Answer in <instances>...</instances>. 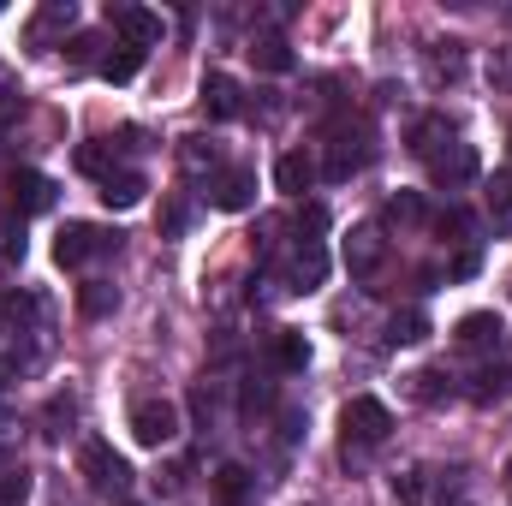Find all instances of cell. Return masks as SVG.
Listing matches in <instances>:
<instances>
[{
    "label": "cell",
    "mask_w": 512,
    "mask_h": 506,
    "mask_svg": "<svg viewBox=\"0 0 512 506\" xmlns=\"http://www.w3.org/2000/svg\"><path fill=\"white\" fill-rule=\"evenodd\" d=\"M489 209H495V221H501V227L512 221V167H507V173H495V185H489Z\"/></svg>",
    "instance_id": "cell-26"
},
{
    "label": "cell",
    "mask_w": 512,
    "mask_h": 506,
    "mask_svg": "<svg viewBox=\"0 0 512 506\" xmlns=\"http://www.w3.org/2000/svg\"><path fill=\"white\" fill-rule=\"evenodd\" d=\"M364 155H370V149H364V137L340 131V137H334V155H328V179H352V173L364 167Z\"/></svg>",
    "instance_id": "cell-15"
},
{
    "label": "cell",
    "mask_w": 512,
    "mask_h": 506,
    "mask_svg": "<svg viewBox=\"0 0 512 506\" xmlns=\"http://www.w3.org/2000/svg\"><path fill=\"white\" fill-rule=\"evenodd\" d=\"M507 364H483L477 376H471V399L477 405H495V399H507Z\"/></svg>",
    "instance_id": "cell-21"
},
{
    "label": "cell",
    "mask_w": 512,
    "mask_h": 506,
    "mask_svg": "<svg viewBox=\"0 0 512 506\" xmlns=\"http://www.w3.org/2000/svg\"><path fill=\"white\" fill-rule=\"evenodd\" d=\"M72 18H78V6H72V0L42 6V12H36V24H30V48H48V36H54V30H66Z\"/></svg>",
    "instance_id": "cell-17"
},
{
    "label": "cell",
    "mask_w": 512,
    "mask_h": 506,
    "mask_svg": "<svg viewBox=\"0 0 512 506\" xmlns=\"http://www.w3.org/2000/svg\"><path fill=\"white\" fill-rule=\"evenodd\" d=\"M114 30L126 36V48H149V42H161V12H149V6H114Z\"/></svg>",
    "instance_id": "cell-10"
},
{
    "label": "cell",
    "mask_w": 512,
    "mask_h": 506,
    "mask_svg": "<svg viewBox=\"0 0 512 506\" xmlns=\"http://www.w3.org/2000/svg\"><path fill=\"white\" fill-rule=\"evenodd\" d=\"M215 501L245 506L251 501V471H245V465H221V471H215Z\"/></svg>",
    "instance_id": "cell-18"
},
{
    "label": "cell",
    "mask_w": 512,
    "mask_h": 506,
    "mask_svg": "<svg viewBox=\"0 0 512 506\" xmlns=\"http://www.w3.org/2000/svg\"><path fill=\"white\" fill-rule=\"evenodd\" d=\"M42 209H54V179H42V173H12V215L24 221V215H42Z\"/></svg>",
    "instance_id": "cell-9"
},
{
    "label": "cell",
    "mask_w": 512,
    "mask_h": 506,
    "mask_svg": "<svg viewBox=\"0 0 512 506\" xmlns=\"http://www.w3.org/2000/svg\"><path fill=\"white\" fill-rule=\"evenodd\" d=\"M251 60L262 66V72H274V78H280V72H292V48H286L280 36H262V42L251 48Z\"/></svg>",
    "instance_id": "cell-24"
},
{
    "label": "cell",
    "mask_w": 512,
    "mask_h": 506,
    "mask_svg": "<svg viewBox=\"0 0 512 506\" xmlns=\"http://www.w3.org/2000/svg\"><path fill=\"white\" fill-rule=\"evenodd\" d=\"M18 256H24V221H18V227H12V221H0V268H6V262H18Z\"/></svg>",
    "instance_id": "cell-28"
},
{
    "label": "cell",
    "mask_w": 512,
    "mask_h": 506,
    "mask_svg": "<svg viewBox=\"0 0 512 506\" xmlns=\"http://www.w3.org/2000/svg\"><path fill=\"white\" fill-rule=\"evenodd\" d=\"M137 66H143V48H126V42H120L114 54H102V66H96V72H102L108 84H126V78H137Z\"/></svg>",
    "instance_id": "cell-22"
},
{
    "label": "cell",
    "mask_w": 512,
    "mask_h": 506,
    "mask_svg": "<svg viewBox=\"0 0 512 506\" xmlns=\"http://www.w3.org/2000/svg\"><path fill=\"white\" fill-rule=\"evenodd\" d=\"M102 203H108V209H137V203H143V173L114 167V173L102 179Z\"/></svg>",
    "instance_id": "cell-14"
},
{
    "label": "cell",
    "mask_w": 512,
    "mask_h": 506,
    "mask_svg": "<svg viewBox=\"0 0 512 506\" xmlns=\"http://www.w3.org/2000/svg\"><path fill=\"white\" fill-rule=\"evenodd\" d=\"M411 393H417V399H441V393H447V387H441V370H417V376H411Z\"/></svg>",
    "instance_id": "cell-29"
},
{
    "label": "cell",
    "mask_w": 512,
    "mask_h": 506,
    "mask_svg": "<svg viewBox=\"0 0 512 506\" xmlns=\"http://www.w3.org/2000/svg\"><path fill=\"white\" fill-rule=\"evenodd\" d=\"M322 280H328V251H322L316 239H298V251L286 262V286H292V292H316Z\"/></svg>",
    "instance_id": "cell-8"
},
{
    "label": "cell",
    "mask_w": 512,
    "mask_h": 506,
    "mask_svg": "<svg viewBox=\"0 0 512 506\" xmlns=\"http://www.w3.org/2000/svg\"><path fill=\"white\" fill-rule=\"evenodd\" d=\"M24 501H30V471L24 465L0 471V506H24Z\"/></svg>",
    "instance_id": "cell-25"
},
{
    "label": "cell",
    "mask_w": 512,
    "mask_h": 506,
    "mask_svg": "<svg viewBox=\"0 0 512 506\" xmlns=\"http://www.w3.org/2000/svg\"><path fill=\"white\" fill-rule=\"evenodd\" d=\"M131 441L137 447H173L179 441V405L173 399H137L131 405Z\"/></svg>",
    "instance_id": "cell-3"
},
{
    "label": "cell",
    "mask_w": 512,
    "mask_h": 506,
    "mask_svg": "<svg viewBox=\"0 0 512 506\" xmlns=\"http://www.w3.org/2000/svg\"><path fill=\"white\" fill-rule=\"evenodd\" d=\"M185 221H191V215H185V203H173V209H167V221H161V227H167V233H185Z\"/></svg>",
    "instance_id": "cell-31"
},
{
    "label": "cell",
    "mask_w": 512,
    "mask_h": 506,
    "mask_svg": "<svg viewBox=\"0 0 512 506\" xmlns=\"http://www.w3.org/2000/svg\"><path fill=\"white\" fill-rule=\"evenodd\" d=\"M387 215L405 221V227H417V221H423V197H417V191H399V197L387 203Z\"/></svg>",
    "instance_id": "cell-27"
},
{
    "label": "cell",
    "mask_w": 512,
    "mask_h": 506,
    "mask_svg": "<svg viewBox=\"0 0 512 506\" xmlns=\"http://www.w3.org/2000/svg\"><path fill=\"white\" fill-rule=\"evenodd\" d=\"M120 251V233L114 227H96V221H66L60 239H54V262L60 268H84L96 256H114Z\"/></svg>",
    "instance_id": "cell-1"
},
{
    "label": "cell",
    "mask_w": 512,
    "mask_h": 506,
    "mask_svg": "<svg viewBox=\"0 0 512 506\" xmlns=\"http://www.w3.org/2000/svg\"><path fill=\"white\" fill-rule=\"evenodd\" d=\"M340 429H346V447H352V441H358V447H382L387 429H393V411H387L382 399L358 393V399L340 411Z\"/></svg>",
    "instance_id": "cell-4"
},
{
    "label": "cell",
    "mask_w": 512,
    "mask_h": 506,
    "mask_svg": "<svg viewBox=\"0 0 512 506\" xmlns=\"http://www.w3.org/2000/svg\"><path fill=\"white\" fill-rule=\"evenodd\" d=\"M78 310H84V316H114V310H120V286L84 280V286H78Z\"/></svg>",
    "instance_id": "cell-19"
},
{
    "label": "cell",
    "mask_w": 512,
    "mask_h": 506,
    "mask_svg": "<svg viewBox=\"0 0 512 506\" xmlns=\"http://www.w3.org/2000/svg\"><path fill=\"white\" fill-rule=\"evenodd\" d=\"M203 108H209V120H233L245 108V96H239V84L227 72H209L203 78Z\"/></svg>",
    "instance_id": "cell-11"
},
{
    "label": "cell",
    "mask_w": 512,
    "mask_h": 506,
    "mask_svg": "<svg viewBox=\"0 0 512 506\" xmlns=\"http://www.w3.org/2000/svg\"><path fill=\"white\" fill-rule=\"evenodd\" d=\"M126 506H131V501H126Z\"/></svg>",
    "instance_id": "cell-33"
},
{
    "label": "cell",
    "mask_w": 512,
    "mask_h": 506,
    "mask_svg": "<svg viewBox=\"0 0 512 506\" xmlns=\"http://www.w3.org/2000/svg\"><path fill=\"white\" fill-rule=\"evenodd\" d=\"M507 483H512V465H507Z\"/></svg>",
    "instance_id": "cell-32"
},
{
    "label": "cell",
    "mask_w": 512,
    "mask_h": 506,
    "mask_svg": "<svg viewBox=\"0 0 512 506\" xmlns=\"http://www.w3.org/2000/svg\"><path fill=\"white\" fill-rule=\"evenodd\" d=\"M310 179H316V161H310L304 149L280 155V167H274V185H280L286 197H304V191H310Z\"/></svg>",
    "instance_id": "cell-13"
},
{
    "label": "cell",
    "mask_w": 512,
    "mask_h": 506,
    "mask_svg": "<svg viewBox=\"0 0 512 506\" xmlns=\"http://www.w3.org/2000/svg\"><path fill=\"white\" fill-rule=\"evenodd\" d=\"M417 340H429V316L423 310H405V316L387 322V346H417Z\"/></svg>",
    "instance_id": "cell-23"
},
{
    "label": "cell",
    "mask_w": 512,
    "mask_h": 506,
    "mask_svg": "<svg viewBox=\"0 0 512 506\" xmlns=\"http://www.w3.org/2000/svg\"><path fill=\"white\" fill-rule=\"evenodd\" d=\"M423 161H429V179H435V185H465V179H477V149L459 143V137H447V143L429 149Z\"/></svg>",
    "instance_id": "cell-5"
},
{
    "label": "cell",
    "mask_w": 512,
    "mask_h": 506,
    "mask_svg": "<svg viewBox=\"0 0 512 506\" xmlns=\"http://www.w3.org/2000/svg\"><path fill=\"white\" fill-rule=\"evenodd\" d=\"M209 203H215V209H227V215L251 209V203H256V179L245 173V167H221V173L209 179Z\"/></svg>",
    "instance_id": "cell-7"
},
{
    "label": "cell",
    "mask_w": 512,
    "mask_h": 506,
    "mask_svg": "<svg viewBox=\"0 0 512 506\" xmlns=\"http://www.w3.org/2000/svg\"><path fill=\"white\" fill-rule=\"evenodd\" d=\"M78 471H84V483H90L96 495H126V489H131V465L108 447V441H84Z\"/></svg>",
    "instance_id": "cell-2"
},
{
    "label": "cell",
    "mask_w": 512,
    "mask_h": 506,
    "mask_svg": "<svg viewBox=\"0 0 512 506\" xmlns=\"http://www.w3.org/2000/svg\"><path fill=\"white\" fill-rule=\"evenodd\" d=\"M268 358H274V370H280V376H298V370L310 364V340H304V334H274Z\"/></svg>",
    "instance_id": "cell-16"
},
{
    "label": "cell",
    "mask_w": 512,
    "mask_h": 506,
    "mask_svg": "<svg viewBox=\"0 0 512 506\" xmlns=\"http://www.w3.org/2000/svg\"><path fill=\"white\" fill-rule=\"evenodd\" d=\"M179 161H185V173H221V149L209 137H185L179 143Z\"/></svg>",
    "instance_id": "cell-20"
},
{
    "label": "cell",
    "mask_w": 512,
    "mask_h": 506,
    "mask_svg": "<svg viewBox=\"0 0 512 506\" xmlns=\"http://www.w3.org/2000/svg\"><path fill=\"white\" fill-rule=\"evenodd\" d=\"M393 495H399L405 506H417V501H423V483H417V471H405V477H393Z\"/></svg>",
    "instance_id": "cell-30"
},
{
    "label": "cell",
    "mask_w": 512,
    "mask_h": 506,
    "mask_svg": "<svg viewBox=\"0 0 512 506\" xmlns=\"http://www.w3.org/2000/svg\"><path fill=\"white\" fill-rule=\"evenodd\" d=\"M346 268H352V274H358V280H370V274H376V268H382L387 262V239H382V227H376V221H364V227H352V233H346Z\"/></svg>",
    "instance_id": "cell-6"
},
{
    "label": "cell",
    "mask_w": 512,
    "mask_h": 506,
    "mask_svg": "<svg viewBox=\"0 0 512 506\" xmlns=\"http://www.w3.org/2000/svg\"><path fill=\"white\" fill-rule=\"evenodd\" d=\"M501 316H489V310H477V316H465L459 328H453V340L465 346V352H489V346H501Z\"/></svg>",
    "instance_id": "cell-12"
}]
</instances>
